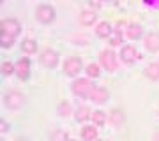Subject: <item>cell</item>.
Here are the masks:
<instances>
[{
    "label": "cell",
    "instance_id": "6da1fadb",
    "mask_svg": "<svg viewBox=\"0 0 159 141\" xmlns=\"http://www.w3.org/2000/svg\"><path fill=\"white\" fill-rule=\"evenodd\" d=\"M92 86L90 81L89 79H76L73 85H71V90H73L74 95H78V97H89L90 95V92H92Z\"/></svg>",
    "mask_w": 159,
    "mask_h": 141
},
{
    "label": "cell",
    "instance_id": "7a4b0ae2",
    "mask_svg": "<svg viewBox=\"0 0 159 141\" xmlns=\"http://www.w3.org/2000/svg\"><path fill=\"white\" fill-rule=\"evenodd\" d=\"M35 18L41 23H51L55 20V9L51 6H39L35 9Z\"/></svg>",
    "mask_w": 159,
    "mask_h": 141
},
{
    "label": "cell",
    "instance_id": "3957f363",
    "mask_svg": "<svg viewBox=\"0 0 159 141\" xmlns=\"http://www.w3.org/2000/svg\"><path fill=\"white\" fill-rule=\"evenodd\" d=\"M81 67H83V64H81L78 56H71L64 64V71H66L67 76H76L78 73H81Z\"/></svg>",
    "mask_w": 159,
    "mask_h": 141
},
{
    "label": "cell",
    "instance_id": "277c9868",
    "mask_svg": "<svg viewBox=\"0 0 159 141\" xmlns=\"http://www.w3.org/2000/svg\"><path fill=\"white\" fill-rule=\"evenodd\" d=\"M20 30H21V27H20V23L16 21V20H4L2 21V34L4 35H9V37H16L18 34H20Z\"/></svg>",
    "mask_w": 159,
    "mask_h": 141
},
{
    "label": "cell",
    "instance_id": "5b68a950",
    "mask_svg": "<svg viewBox=\"0 0 159 141\" xmlns=\"http://www.w3.org/2000/svg\"><path fill=\"white\" fill-rule=\"evenodd\" d=\"M99 60H101L102 67H106V71H115L117 69V56H115L113 51H102L99 55Z\"/></svg>",
    "mask_w": 159,
    "mask_h": 141
},
{
    "label": "cell",
    "instance_id": "8992f818",
    "mask_svg": "<svg viewBox=\"0 0 159 141\" xmlns=\"http://www.w3.org/2000/svg\"><path fill=\"white\" fill-rule=\"evenodd\" d=\"M41 64L44 65V67H57V64H58V55L55 53L53 50H46L43 51V55H41Z\"/></svg>",
    "mask_w": 159,
    "mask_h": 141
},
{
    "label": "cell",
    "instance_id": "52a82bcc",
    "mask_svg": "<svg viewBox=\"0 0 159 141\" xmlns=\"http://www.w3.org/2000/svg\"><path fill=\"white\" fill-rule=\"evenodd\" d=\"M4 99H6V106L11 109H18L23 104V95L20 92H9V94H6Z\"/></svg>",
    "mask_w": 159,
    "mask_h": 141
},
{
    "label": "cell",
    "instance_id": "ba28073f",
    "mask_svg": "<svg viewBox=\"0 0 159 141\" xmlns=\"http://www.w3.org/2000/svg\"><path fill=\"white\" fill-rule=\"evenodd\" d=\"M89 97H90V101L97 102V104H102V102H106V99L110 97V94H108V90L102 88V86H94Z\"/></svg>",
    "mask_w": 159,
    "mask_h": 141
},
{
    "label": "cell",
    "instance_id": "9c48e42d",
    "mask_svg": "<svg viewBox=\"0 0 159 141\" xmlns=\"http://www.w3.org/2000/svg\"><path fill=\"white\" fill-rule=\"evenodd\" d=\"M16 74L20 79H27L30 74V62L27 58H21V60H18L16 64Z\"/></svg>",
    "mask_w": 159,
    "mask_h": 141
},
{
    "label": "cell",
    "instance_id": "30bf717a",
    "mask_svg": "<svg viewBox=\"0 0 159 141\" xmlns=\"http://www.w3.org/2000/svg\"><path fill=\"white\" fill-rule=\"evenodd\" d=\"M145 48L148 51H159V34L150 32L148 35H145Z\"/></svg>",
    "mask_w": 159,
    "mask_h": 141
},
{
    "label": "cell",
    "instance_id": "8fae6325",
    "mask_svg": "<svg viewBox=\"0 0 159 141\" xmlns=\"http://www.w3.org/2000/svg\"><path fill=\"white\" fill-rule=\"evenodd\" d=\"M136 56H138V53H136V50H134L133 46H124L122 51H120V58H122L125 64L134 62V58H136Z\"/></svg>",
    "mask_w": 159,
    "mask_h": 141
},
{
    "label": "cell",
    "instance_id": "7c38bea8",
    "mask_svg": "<svg viewBox=\"0 0 159 141\" xmlns=\"http://www.w3.org/2000/svg\"><path fill=\"white\" fill-rule=\"evenodd\" d=\"M92 117L90 109L87 106H80L76 111H74V118H76V122H85V120H89Z\"/></svg>",
    "mask_w": 159,
    "mask_h": 141
},
{
    "label": "cell",
    "instance_id": "4fadbf2b",
    "mask_svg": "<svg viewBox=\"0 0 159 141\" xmlns=\"http://www.w3.org/2000/svg\"><path fill=\"white\" fill-rule=\"evenodd\" d=\"M142 35H143L142 25H129V28H127V37H129V39L136 41V39H140Z\"/></svg>",
    "mask_w": 159,
    "mask_h": 141
},
{
    "label": "cell",
    "instance_id": "5bb4252c",
    "mask_svg": "<svg viewBox=\"0 0 159 141\" xmlns=\"http://www.w3.org/2000/svg\"><path fill=\"white\" fill-rule=\"evenodd\" d=\"M80 21L83 23V25H92V23L96 21V12L90 11V9L81 11V14H80Z\"/></svg>",
    "mask_w": 159,
    "mask_h": 141
},
{
    "label": "cell",
    "instance_id": "9a60e30c",
    "mask_svg": "<svg viewBox=\"0 0 159 141\" xmlns=\"http://www.w3.org/2000/svg\"><path fill=\"white\" fill-rule=\"evenodd\" d=\"M81 138L85 141H96L97 139L96 127H83V129H81Z\"/></svg>",
    "mask_w": 159,
    "mask_h": 141
},
{
    "label": "cell",
    "instance_id": "2e32d148",
    "mask_svg": "<svg viewBox=\"0 0 159 141\" xmlns=\"http://www.w3.org/2000/svg\"><path fill=\"white\" fill-rule=\"evenodd\" d=\"M110 120H111L113 125H120L124 122V115H122L120 109H111V111H110Z\"/></svg>",
    "mask_w": 159,
    "mask_h": 141
},
{
    "label": "cell",
    "instance_id": "e0dca14e",
    "mask_svg": "<svg viewBox=\"0 0 159 141\" xmlns=\"http://www.w3.org/2000/svg\"><path fill=\"white\" fill-rule=\"evenodd\" d=\"M145 73H147V76L150 79H159V64H150L147 69H145Z\"/></svg>",
    "mask_w": 159,
    "mask_h": 141
},
{
    "label": "cell",
    "instance_id": "ac0fdd59",
    "mask_svg": "<svg viewBox=\"0 0 159 141\" xmlns=\"http://www.w3.org/2000/svg\"><path fill=\"white\" fill-rule=\"evenodd\" d=\"M21 50L25 51V53H35L37 44H35V41H32V39H25L21 42Z\"/></svg>",
    "mask_w": 159,
    "mask_h": 141
},
{
    "label": "cell",
    "instance_id": "d6986e66",
    "mask_svg": "<svg viewBox=\"0 0 159 141\" xmlns=\"http://www.w3.org/2000/svg\"><path fill=\"white\" fill-rule=\"evenodd\" d=\"M92 122H94L97 127H101V125H104V122H106V115L102 111H92Z\"/></svg>",
    "mask_w": 159,
    "mask_h": 141
},
{
    "label": "cell",
    "instance_id": "ffe728a7",
    "mask_svg": "<svg viewBox=\"0 0 159 141\" xmlns=\"http://www.w3.org/2000/svg\"><path fill=\"white\" fill-rule=\"evenodd\" d=\"M97 35L99 37H108L110 35V32H111V27H110L106 21H102V23H99V27H97Z\"/></svg>",
    "mask_w": 159,
    "mask_h": 141
},
{
    "label": "cell",
    "instance_id": "44dd1931",
    "mask_svg": "<svg viewBox=\"0 0 159 141\" xmlns=\"http://www.w3.org/2000/svg\"><path fill=\"white\" fill-rule=\"evenodd\" d=\"M50 141H69V136H67V132H64V130H55V132L50 136Z\"/></svg>",
    "mask_w": 159,
    "mask_h": 141
},
{
    "label": "cell",
    "instance_id": "7402d4cb",
    "mask_svg": "<svg viewBox=\"0 0 159 141\" xmlns=\"http://www.w3.org/2000/svg\"><path fill=\"white\" fill-rule=\"evenodd\" d=\"M87 74H89L90 78H97V76H99V65H97V64L87 65Z\"/></svg>",
    "mask_w": 159,
    "mask_h": 141
},
{
    "label": "cell",
    "instance_id": "603a6c76",
    "mask_svg": "<svg viewBox=\"0 0 159 141\" xmlns=\"http://www.w3.org/2000/svg\"><path fill=\"white\" fill-rule=\"evenodd\" d=\"M2 73L9 76V74L16 73V67H14V65H12L11 62H4V64H2Z\"/></svg>",
    "mask_w": 159,
    "mask_h": 141
},
{
    "label": "cell",
    "instance_id": "cb8c5ba5",
    "mask_svg": "<svg viewBox=\"0 0 159 141\" xmlns=\"http://www.w3.org/2000/svg\"><path fill=\"white\" fill-rule=\"evenodd\" d=\"M58 111H60V115H62V117H67L69 111H71V106H69V102H62Z\"/></svg>",
    "mask_w": 159,
    "mask_h": 141
},
{
    "label": "cell",
    "instance_id": "d4e9b609",
    "mask_svg": "<svg viewBox=\"0 0 159 141\" xmlns=\"http://www.w3.org/2000/svg\"><path fill=\"white\" fill-rule=\"evenodd\" d=\"M11 44H12V37H9V35H4V34H2V46H4V48H9Z\"/></svg>",
    "mask_w": 159,
    "mask_h": 141
},
{
    "label": "cell",
    "instance_id": "484cf974",
    "mask_svg": "<svg viewBox=\"0 0 159 141\" xmlns=\"http://www.w3.org/2000/svg\"><path fill=\"white\" fill-rule=\"evenodd\" d=\"M120 42H122V37H120V34H119V35H115V37H111V39H110V44H111V46H119Z\"/></svg>",
    "mask_w": 159,
    "mask_h": 141
},
{
    "label": "cell",
    "instance_id": "4316f807",
    "mask_svg": "<svg viewBox=\"0 0 159 141\" xmlns=\"http://www.w3.org/2000/svg\"><path fill=\"white\" fill-rule=\"evenodd\" d=\"M6 130H9V125H7L4 120H2V132H6Z\"/></svg>",
    "mask_w": 159,
    "mask_h": 141
},
{
    "label": "cell",
    "instance_id": "83f0119b",
    "mask_svg": "<svg viewBox=\"0 0 159 141\" xmlns=\"http://www.w3.org/2000/svg\"><path fill=\"white\" fill-rule=\"evenodd\" d=\"M90 7H101V4L99 2H90Z\"/></svg>",
    "mask_w": 159,
    "mask_h": 141
},
{
    "label": "cell",
    "instance_id": "f1b7e54d",
    "mask_svg": "<svg viewBox=\"0 0 159 141\" xmlns=\"http://www.w3.org/2000/svg\"><path fill=\"white\" fill-rule=\"evenodd\" d=\"M154 141H159V132L157 134H154Z\"/></svg>",
    "mask_w": 159,
    "mask_h": 141
},
{
    "label": "cell",
    "instance_id": "f546056e",
    "mask_svg": "<svg viewBox=\"0 0 159 141\" xmlns=\"http://www.w3.org/2000/svg\"><path fill=\"white\" fill-rule=\"evenodd\" d=\"M16 141H27V139H25V138H18Z\"/></svg>",
    "mask_w": 159,
    "mask_h": 141
},
{
    "label": "cell",
    "instance_id": "4dcf8cb0",
    "mask_svg": "<svg viewBox=\"0 0 159 141\" xmlns=\"http://www.w3.org/2000/svg\"><path fill=\"white\" fill-rule=\"evenodd\" d=\"M69 141H73V139H69Z\"/></svg>",
    "mask_w": 159,
    "mask_h": 141
}]
</instances>
